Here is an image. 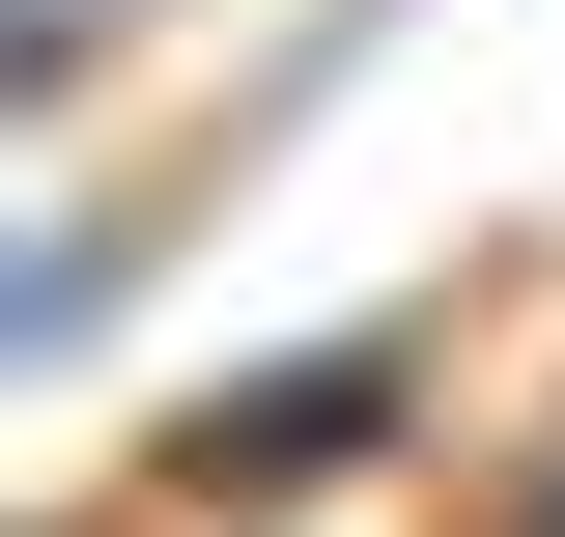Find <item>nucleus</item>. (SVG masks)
I'll return each instance as SVG.
<instances>
[{
    "label": "nucleus",
    "instance_id": "f03ea898",
    "mask_svg": "<svg viewBox=\"0 0 565 537\" xmlns=\"http://www.w3.org/2000/svg\"><path fill=\"white\" fill-rule=\"evenodd\" d=\"M509 537H565V453H537V509H509Z\"/></svg>",
    "mask_w": 565,
    "mask_h": 537
},
{
    "label": "nucleus",
    "instance_id": "f257e3e1",
    "mask_svg": "<svg viewBox=\"0 0 565 537\" xmlns=\"http://www.w3.org/2000/svg\"><path fill=\"white\" fill-rule=\"evenodd\" d=\"M424 368H452L424 312H340V339H282V368H226V397L141 453V509H199V537H255V509H340V481L424 424Z\"/></svg>",
    "mask_w": 565,
    "mask_h": 537
}]
</instances>
